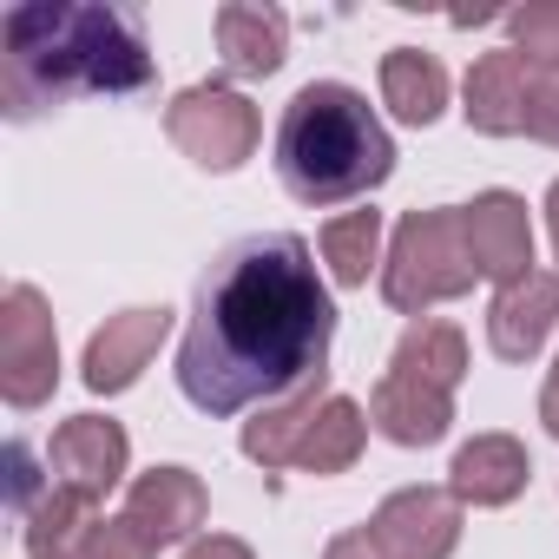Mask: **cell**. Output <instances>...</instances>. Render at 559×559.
Listing matches in <instances>:
<instances>
[{
	"label": "cell",
	"mask_w": 559,
	"mask_h": 559,
	"mask_svg": "<svg viewBox=\"0 0 559 559\" xmlns=\"http://www.w3.org/2000/svg\"><path fill=\"white\" fill-rule=\"evenodd\" d=\"M330 343L336 304L310 243L290 230H257L224 243L198 276L191 330L178 343V389L211 421L276 408L330 382Z\"/></svg>",
	"instance_id": "cell-1"
},
{
	"label": "cell",
	"mask_w": 559,
	"mask_h": 559,
	"mask_svg": "<svg viewBox=\"0 0 559 559\" xmlns=\"http://www.w3.org/2000/svg\"><path fill=\"white\" fill-rule=\"evenodd\" d=\"M158 60L132 8L112 0H21L0 21V106L14 126L67 106L73 93H145Z\"/></svg>",
	"instance_id": "cell-2"
},
{
	"label": "cell",
	"mask_w": 559,
	"mask_h": 559,
	"mask_svg": "<svg viewBox=\"0 0 559 559\" xmlns=\"http://www.w3.org/2000/svg\"><path fill=\"white\" fill-rule=\"evenodd\" d=\"M276 178L310 211L356 204L376 185L395 178V139L369 93L343 80H310L290 93L284 119H276Z\"/></svg>",
	"instance_id": "cell-3"
},
{
	"label": "cell",
	"mask_w": 559,
	"mask_h": 559,
	"mask_svg": "<svg viewBox=\"0 0 559 559\" xmlns=\"http://www.w3.org/2000/svg\"><path fill=\"white\" fill-rule=\"evenodd\" d=\"M474 250L461 230V204H435V211H408L389 237L382 257V304L402 317H428L435 304H454L474 290Z\"/></svg>",
	"instance_id": "cell-4"
},
{
	"label": "cell",
	"mask_w": 559,
	"mask_h": 559,
	"mask_svg": "<svg viewBox=\"0 0 559 559\" xmlns=\"http://www.w3.org/2000/svg\"><path fill=\"white\" fill-rule=\"evenodd\" d=\"M165 139H171L198 171H237V165L257 152L263 119H257V106H250L237 86L204 80V86H185V93L165 106Z\"/></svg>",
	"instance_id": "cell-5"
},
{
	"label": "cell",
	"mask_w": 559,
	"mask_h": 559,
	"mask_svg": "<svg viewBox=\"0 0 559 559\" xmlns=\"http://www.w3.org/2000/svg\"><path fill=\"white\" fill-rule=\"evenodd\" d=\"M53 389H60L53 310L34 284H8V297H0V395H8V408L34 415L53 402Z\"/></svg>",
	"instance_id": "cell-6"
},
{
	"label": "cell",
	"mask_w": 559,
	"mask_h": 559,
	"mask_svg": "<svg viewBox=\"0 0 559 559\" xmlns=\"http://www.w3.org/2000/svg\"><path fill=\"white\" fill-rule=\"evenodd\" d=\"M126 467H132V435H126L112 415H73V421H60L53 441H47V474H53V487L80 493L86 507H99V500L126 480Z\"/></svg>",
	"instance_id": "cell-7"
},
{
	"label": "cell",
	"mask_w": 559,
	"mask_h": 559,
	"mask_svg": "<svg viewBox=\"0 0 559 559\" xmlns=\"http://www.w3.org/2000/svg\"><path fill=\"white\" fill-rule=\"evenodd\" d=\"M165 336H171V310H165V304H139V310L106 317V323L86 336L80 382H86L93 395H126V389L152 369V356L165 349Z\"/></svg>",
	"instance_id": "cell-8"
},
{
	"label": "cell",
	"mask_w": 559,
	"mask_h": 559,
	"mask_svg": "<svg viewBox=\"0 0 559 559\" xmlns=\"http://www.w3.org/2000/svg\"><path fill=\"white\" fill-rule=\"evenodd\" d=\"M461 500L448 487H395L376 513L369 533L389 559H454L461 546Z\"/></svg>",
	"instance_id": "cell-9"
},
{
	"label": "cell",
	"mask_w": 559,
	"mask_h": 559,
	"mask_svg": "<svg viewBox=\"0 0 559 559\" xmlns=\"http://www.w3.org/2000/svg\"><path fill=\"white\" fill-rule=\"evenodd\" d=\"M461 230H467V250H474V270L487 276L493 290L533 276V217H526V198L520 191H480L474 204H461Z\"/></svg>",
	"instance_id": "cell-10"
},
{
	"label": "cell",
	"mask_w": 559,
	"mask_h": 559,
	"mask_svg": "<svg viewBox=\"0 0 559 559\" xmlns=\"http://www.w3.org/2000/svg\"><path fill=\"white\" fill-rule=\"evenodd\" d=\"M204 513H211V493H204V480L191 467H152V474H139L126 487V520L158 552L165 546H191L198 526H204Z\"/></svg>",
	"instance_id": "cell-11"
},
{
	"label": "cell",
	"mask_w": 559,
	"mask_h": 559,
	"mask_svg": "<svg viewBox=\"0 0 559 559\" xmlns=\"http://www.w3.org/2000/svg\"><path fill=\"white\" fill-rule=\"evenodd\" d=\"M559 330V270H533L520 284L493 290L487 304V349L500 362H533Z\"/></svg>",
	"instance_id": "cell-12"
},
{
	"label": "cell",
	"mask_w": 559,
	"mask_h": 559,
	"mask_svg": "<svg viewBox=\"0 0 559 559\" xmlns=\"http://www.w3.org/2000/svg\"><path fill=\"white\" fill-rule=\"evenodd\" d=\"M526 93H533V67L513 47H493L461 80V119L480 139H513V132H526Z\"/></svg>",
	"instance_id": "cell-13"
},
{
	"label": "cell",
	"mask_w": 559,
	"mask_h": 559,
	"mask_svg": "<svg viewBox=\"0 0 559 559\" xmlns=\"http://www.w3.org/2000/svg\"><path fill=\"white\" fill-rule=\"evenodd\" d=\"M533 480V454L520 435H474L448 461V493L461 507H513Z\"/></svg>",
	"instance_id": "cell-14"
},
{
	"label": "cell",
	"mask_w": 559,
	"mask_h": 559,
	"mask_svg": "<svg viewBox=\"0 0 559 559\" xmlns=\"http://www.w3.org/2000/svg\"><path fill=\"white\" fill-rule=\"evenodd\" d=\"M369 428L395 448H435L454 428V395L435 382H415L402 369H382V382L369 395Z\"/></svg>",
	"instance_id": "cell-15"
},
{
	"label": "cell",
	"mask_w": 559,
	"mask_h": 559,
	"mask_svg": "<svg viewBox=\"0 0 559 559\" xmlns=\"http://www.w3.org/2000/svg\"><path fill=\"white\" fill-rule=\"evenodd\" d=\"M217 60L230 80H270L290 60V14L263 0H224L217 8Z\"/></svg>",
	"instance_id": "cell-16"
},
{
	"label": "cell",
	"mask_w": 559,
	"mask_h": 559,
	"mask_svg": "<svg viewBox=\"0 0 559 559\" xmlns=\"http://www.w3.org/2000/svg\"><path fill=\"white\" fill-rule=\"evenodd\" d=\"M323 402H330V382H317V389H304V395H290V402H276V408H257V415L243 421V435H237L243 461H257L263 474L297 467L304 435H310V421H317V408H323Z\"/></svg>",
	"instance_id": "cell-17"
},
{
	"label": "cell",
	"mask_w": 559,
	"mask_h": 559,
	"mask_svg": "<svg viewBox=\"0 0 559 559\" xmlns=\"http://www.w3.org/2000/svg\"><path fill=\"white\" fill-rule=\"evenodd\" d=\"M382 106L402 126H435L448 112V67L421 47H389L382 53Z\"/></svg>",
	"instance_id": "cell-18"
},
{
	"label": "cell",
	"mask_w": 559,
	"mask_h": 559,
	"mask_svg": "<svg viewBox=\"0 0 559 559\" xmlns=\"http://www.w3.org/2000/svg\"><path fill=\"white\" fill-rule=\"evenodd\" d=\"M389 369H402V376L435 382V389L454 395V389L467 382V336H461V323H448V317L408 323L402 343H395V356H389Z\"/></svg>",
	"instance_id": "cell-19"
},
{
	"label": "cell",
	"mask_w": 559,
	"mask_h": 559,
	"mask_svg": "<svg viewBox=\"0 0 559 559\" xmlns=\"http://www.w3.org/2000/svg\"><path fill=\"white\" fill-rule=\"evenodd\" d=\"M362 448H369V408L362 402H349V395H330L323 408H317V421H310V435H304V454H297V474H349L356 461H362Z\"/></svg>",
	"instance_id": "cell-20"
},
{
	"label": "cell",
	"mask_w": 559,
	"mask_h": 559,
	"mask_svg": "<svg viewBox=\"0 0 559 559\" xmlns=\"http://www.w3.org/2000/svg\"><path fill=\"white\" fill-rule=\"evenodd\" d=\"M323 263L336 290H362L369 270H382V211H336L323 224Z\"/></svg>",
	"instance_id": "cell-21"
},
{
	"label": "cell",
	"mask_w": 559,
	"mask_h": 559,
	"mask_svg": "<svg viewBox=\"0 0 559 559\" xmlns=\"http://www.w3.org/2000/svg\"><path fill=\"white\" fill-rule=\"evenodd\" d=\"M507 40L533 73H559V0H533V8L507 14Z\"/></svg>",
	"instance_id": "cell-22"
},
{
	"label": "cell",
	"mask_w": 559,
	"mask_h": 559,
	"mask_svg": "<svg viewBox=\"0 0 559 559\" xmlns=\"http://www.w3.org/2000/svg\"><path fill=\"white\" fill-rule=\"evenodd\" d=\"M67 559H158V546H152L126 513H99V520L73 539Z\"/></svg>",
	"instance_id": "cell-23"
},
{
	"label": "cell",
	"mask_w": 559,
	"mask_h": 559,
	"mask_svg": "<svg viewBox=\"0 0 559 559\" xmlns=\"http://www.w3.org/2000/svg\"><path fill=\"white\" fill-rule=\"evenodd\" d=\"M47 493H53V474H47V480L34 474V448H27V441H8V500H14V513L27 520Z\"/></svg>",
	"instance_id": "cell-24"
},
{
	"label": "cell",
	"mask_w": 559,
	"mask_h": 559,
	"mask_svg": "<svg viewBox=\"0 0 559 559\" xmlns=\"http://www.w3.org/2000/svg\"><path fill=\"white\" fill-rule=\"evenodd\" d=\"M526 139H539V145L559 152V73H533V93H526Z\"/></svg>",
	"instance_id": "cell-25"
},
{
	"label": "cell",
	"mask_w": 559,
	"mask_h": 559,
	"mask_svg": "<svg viewBox=\"0 0 559 559\" xmlns=\"http://www.w3.org/2000/svg\"><path fill=\"white\" fill-rule=\"evenodd\" d=\"M185 559H257L237 533H198L191 546H185Z\"/></svg>",
	"instance_id": "cell-26"
},
{
	"label": "cell",
	"mask_w": 559,
	"mask_h": 559,
	"mask_svg": "<svg viewBox=\"0 0 559 559\" xmlns=\"http://www.w3.org/2000/svg\"><path fill=\"white\" fill-rule=\"evenodd\" d=\"M323 559H389V552L376 546V533H369V526H349V533H336V539L323 546Z\"/></svg>",
	"instance_id": "cell-27"
},
{
	"label": "cell",
	"mask_w": 559,
	"mask_h": 559,
	"mask_svg": "<svg viewBox=\"0 0 559 559\" xmlns=\"http://www.w3.org/2000/svg\"><path fill=\"white\" fill-rule=\"evenodd\" d=\"M539 421H546V435L559 441V362H552V376H546V389H539Z\"/></svg>",
	"instance_id": "cell-28"
},
{
	"label": "cell",
	"mask_w": 559,
	"mask_h": 559,
	"mask_svg": "<svg viewBox=\"0 0 559 559\" xmlns=\"http://www.w3.org/2000/svg\"><path fill=\"white\" fill-rule=\"evenodd\" d=\"M539 211H546V230H552V243H559V178H552V191H546Z\"/></svg>",
	"instance_id": "cell-29"
},
{
	"label": "cell",
	"mask_w": 559,
	"mask_h": 559,
	"mask_svg": "<svg viewBox=\"0 0 559 559\" xmlns=\"http://www.w3.org/2000/svg\"><path fill=\"white\" fill-rule=\"evenodd\" d=\"M47 559H67V552H47Z\"/></svg>",
	"instance_id": "cell-30"
},
{
	"label": "cell",
	"mask_w": 559,
	"mask_h": 559,
	"mask_svg": "<svg viewBox=\"0 0 559 559\" xmlns=\"http://www.w3.org/2000/svg\"><path fill=\"white\" fill-rule=\"evenodd\" d=\"M552 250H559V243H552Z\"/></svg>",
	"instance_id": "cell-31"
}]
</instances>
